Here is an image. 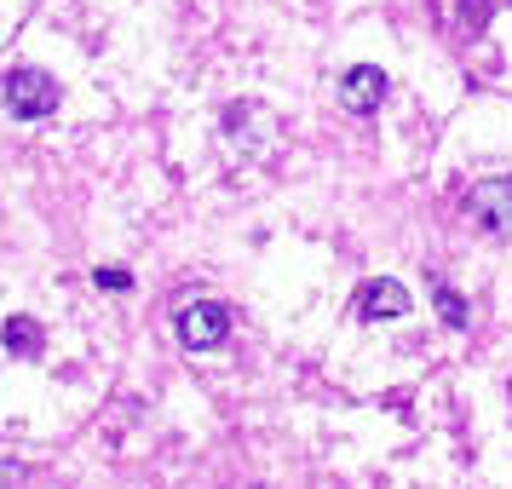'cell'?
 <instances>
[{
	"instance_id": "obj_8",
	"label": "cell",
	"mask_w": 512,
	"mask_h": 489,
	"mask_svg": "<svg viewBox=\"0 0 512 489\" xmlns=\"http://www.w3.org/2000/svg\"><path fill=\"white\" fill-rule=\"evenodd\" d=\"M93 282L104 288V294H121V288H133V277H127L121 265H98V271H93Z\"/></svg>"
},
{
	"instance_id": "obj_3",
	"label": "cell",
	"mask_w": 512,
	"mask_h": 489,
	"mask_svg": "<svg viewBox=\"0 0 512 489\" xmlns=\"http://www.w3.org/2000/svg\"><path fill=\"white\" fill-rule=\"evenodd\" d=\"M173 328H179V346L185 351H213V346H225V334H231V305L190 300Z\"/></svg>"
},
{
	"instance_id": "obj_4",
	"label": "cell",
	"mask_w": 512,
	"mask_h": 489,
	"mask_svg": "<svg viewBox=\"0 0 512 489\" xmlns=\"http://www.w3.org/2000/svg\"><path fill=\"white\" fill-rule=\"evenodd\" d=\"M409 288L403 282H392V277H374V282H363L357 288V300H351V311L363 317V323H397V317H409Z\"/></svg>"
},
{
	"instance_id": "obj_6",
	"label": "cell",
	"mask_w": 512,
	"mask_h": 489,
	"mask_svg": "<svg viewBox=\"0 0 512 489\" xmlns=\"http://www.w3.org/2000/svg\"><path fill=\"white\" fill-rule=\"evenodd\" d=\"M0 346H6V357H41V346H47V328L18 311V317H6V328H0Z\"/></svg>"
},
{
	"instance_id": "obj_2",
	"label": "cell",
	"mask_w": 512,
	"mask_h": 489,
	"mask_svg": "<svg viewBox=\"0 0 512 489\" xmlns=\"http://www.w3.org/2000/svg\"><path fill=\"white\" fill-rule=\"evenodd\" d=\"M461 213L472 225H484L489 236H512V173L507 179H478L461 196Z\"/></svg>"
},
{
	"instance_id": "obj_5",
	"label": "cell",
	"mask_w": 512,
	"mask_h": 489,
	"mask_svg": "<svg viewBox=\"0 0 512 489\" xmlns=\"http://www.w3.org/2000/svg\"><path fill=\"white\" fill-rule=\"evenodd\" d=\"M386 70L380 64H357V70H346V81H340V104H346L351 116H374L380 104H386Z\"/></svg>"
},
{
	"instance_id": "obj_7",
	"label": "cell",
	"mask_w": 512,
	"mask_h": 489,
	"mask_svg": "<svg viewBox=\"0 0 512 489\" xmlns=\"http://www.w3.org/2000/svg\"><path fill=\"white\" fill-rule=\"evenodd\" d=\"M432 300H438V317L449 328H466V300L449 288V282H432Z\"/></svg>"
},
{
	"instance_id": "obj_1",
	"label": "cell",
	"mask_w": 512,
	"mask_h": 489,
	"mask_svg": "<svg viewBox=\"0 0 512 489\" xmlns=\"http://www.w3.org/2000/svg\"><path fill=\"white\" fill-rule=\"evenodd\" d=\"M0 98H6V116L12 121H47L64 93H58V81L47 70L18 64V70H6V81H0Z\"/></svg>"
}]
</instances>
